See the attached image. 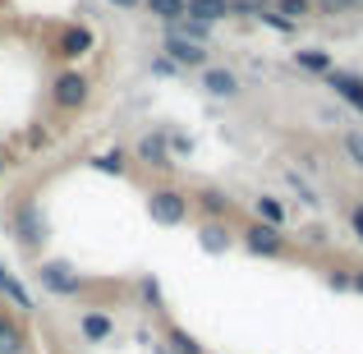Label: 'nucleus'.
I'll return each instance as SVG.
<instances>
[{
    "label": "nucleus",
    "instance_id": "1",
    "mask_svg": "<svg viewBox=\"0 0 363 354\" xmlns=\"http://www.w3.org/2000/svg\"><path fill=\"white\" fill-rule=\"evenodd\" d=\"M147 216L157 226H179L189 216V194H179V189H170V184L152 189L147 194Z\"/></svg>",
    "mask_w": 363,
    "mask_h": 354
},
{
    "label": "nucleus",
    "instance_id": "2",
    "mask_svg": "<svg viewBox=\"0 0 363 354\" xmlns=\"http://www.w3.org/2000/svg\"><path fill=\"white\" fill-rule=\"evenodd\" d=\"M244 248H248V253H257V258H281L285 253V235L276 231V226L253 221V226H244Z\"/></svg>",
    "mask_w": 363,
    "mask_h": 354
},
{
    "label": "nucleus",
    "instance_id": "3",
    "mask_svg": "<svg viewBox=\"0 0 363 354\" xmlns=\"http://www.w3.org/2000/svg\"><path fill=\"white\" fill-rule=\"evenodd\" d=\"M88 79H83L79 70H69V74H60V79H55V88H51V101L60 111H79L83 101H88Z\"/></svg>",
    "mask_w": 363,
    "mask_h": 354
},
{
    "label": "nucleus",
    "instance_id": "4",
    "mask_svg": "<svg viewBox=\"0 0 363 354\" xmlns=\"http://www.w3.org/2000/svg\"><path fill=\"white\" fill-rule=\"evenodd\" d=\"M166 60L175 65V70H207V46H194V42H184V37H175V33H166Z\"/></svg>",
    "mask_w": 363,
    "mask_h": 354
},
{
    "label": "nucleus",
    "instance_id": "5",
    "mask_svg": "<svg viewBox=\"0 0 363 354\" xmlns=\"http://www.w3.org/2000/svg\"><path fill=\"white\" fill-rule=\"evenodd\" d=\"M37 281H42V290H51V294H79V272H74L69 262H42L37 267Z\"/></svg>",
    "mask_w": 363,
    "mask_h": 354
},
{
    "label": "nucleus",
    "instance_id": "6",
    "mask_svg": "<svg viewBox=\"0 0 363 354\" xmlns=\"http://www.w3.org/2000/svg\"><path fill=\"white\" fill-rule=\"evenodd\" d=\"M14 235L23 239L28 248H37L46 239V216H42V207L37 203H18V212H14Z\"/></svg>",
    "mask_w": 363,
    "mask_h": 354
},
{
    "label": "nucleus",
    "instance_id": "7",
    "mask_svg": "<svg viewBox=\"0 0 363 354\" xmlns=\"http://www.w3.org/2000/svg\"><path fill=\"white\" fill-rule=\"evenodd\" d=\"M327 88L336 92V97L345 101V106H354L359 116H363V79H359V74H345V70H331V74H327Z\"/></svg>",
    "mask_w": 363,
    "mask_h": 354
},
{
    "label": "nucleus",
    "instance_id": "8",
    "mask_svg": "<svg viewBox=\"0 0 363 354\" xmlns=\"http://www.w3.org/2000/svg\"><path fill=\"white\" fill-rule=\"evenodd\" d=\"M184 18H194V23H221V18H230V0H189Z\"/></svg>",
    "mask_w": 363,
    "mask_h": 354
},
{
    "label": "nucleus",
    "instance_id": "9",
    "mask_svg": "<svg viewBox=\"0 0 363 354\" xmlns=\"http://www.w3.org/2000/svg\"><path fill=\"white\" fill-rule=\"evenodd\" d=\"M203 88L212 92V97H235V92H240V79H235V70L207 65V70H203Z\"/></svg>",
    "mask_w": 363,
    "mask_h": 354
},
{
    "label": "nucleus",
    "instance_id": "10",
    "mask_svg": "<svg viewBox=\"0 0 363 354\" xmlns=\"http://www.w3.org/2000/svg\"><path fill=\"white\" fill-rule=\"evenodd\" d=\"M79 336L83 341H106V336H116V322H111L106 313H83L79 318Z\"/></svg>",
    "mask_w": 363,
    "mask_h": 354
},
{
    "label": "nucleus",
    "instance_id": "11",
    "mask_svg": "<svg viewBox=\"0 0 363 354\" xmlns=\"http://www.w3.org/2000/svg\"><path fill=\"white\" fill-rule=\"evenodd\" d=\"M0 354H28V336L14 318H0Z\"/></svg>",
    "mask_w": 363,
    "mask_h": 354
},
{
    "label": "nucleus",
    "instance_id": "12",
    "mask_svg": "<svg viewBox=\"0 0 363 354\" xmlns=\"http://www.w3.org/2000/svg\"><path fill=\"white\" fill-rule=\"evenodd\" d=\"M92 51V33L88 28H69V33L60 37V55L65 60H79V55H88Z\"/></svg>",
    "mask_w": 363,
    "mask_h": 354
},
{
    "label": "nucleus",
    "instance_id": "13",
    "mask_svg": "<svg viewBox=\"0 0 363 354\" xmlns=\"http://www.w3.org/2000/svg\"><path fill=\"white\" fill-rule=\"evenodd\" d=\"M138 157L147 161V166L166 170V166H170V152H166V138H161V133H147V138L138 143Z\"/></svg>",
    "mask_w": 363,
    "mask_h": 354
},
{
    "label": "nucleus",
    "instance_id": "14",
    "mask_svg": "<svg viewBox=\"0 0 363 354\" xmlns=\"http://www.w3.org/2000/svg\"><path fill=\"white\" fill-rule=\"evenodd\" d=\"M253 212H257V221H262V226H276V231L285 226V203H281V198H272V194L253 198Z\"/></svg>",
    "mask_w": 363,
    "mask_h": 354
},
{
    "label": "nucleus",
    "instance_id": "15",
    "mask_svg": "<svg viewBox=\"0 0 363 354\" xmlns=\"http://www.w3.org/2000/svg\"><path fill=\"white\" fill-rule=\"evenodd\" d=\"M143 9H147V14H157L161 23H179V18H184V9H189V0H143Z\"/></svg>",
    "mask_w": 363,
    "mask_h": 354
},
{
    "label": "nucleus",
    "instance_id": "16",
    "mask_svg": "<svg viewBox=\"0 0 363 354\" xmlns=\"http://www.w3.org/2000/svg\"><path fill=\"white\" fill-rule=\"evenodd\" d=\"M166 33L184 37V42H194V46H207V42H212V28H207V23H194V18H179V23H170Z\"/></svg>",
    "mask_w": 363,
    "mask_h": 354
},
{
    "label": "nucleus",
    "instance_id": "17",
    "mask_svg": "<svg viewBox=\"0 0 363 354\" xmlns=\"http://www.w3.org/2000/svg\"><path fill=\"white\" fill-rule=\"evenodd\" d=\"M294 60H299V70H308V74H322L327 79L336 65H331V55L327 51H318V46H308V51H294Z\"/></svg>",
    "mask_w": 363,
    "mask_h": 354
},
{
    "label": "nucleus",
    "instance_id": "18",
    "mask_svg": "<svg viewBox=\"0 0 363 354\" xmlns=\"http://www.w3.org/2000/svg\"><path fill=\"white\" fill-rule=\"evenodd\" d=\"M124 166H129V157H124L120 148L97 152V157H92V170H101V175H124Z\"/></svg>",
    "mask_w": 363,
    "mask_h": 354
},
{
    "label": "nucleus",
    "instance_id": "19",
    "mask_svg": "<svg viewBox=\"0 0 363 354\" xmlns=\"http://www.w3.org/2000/svg\"><path fill=\"white\" fill-rule=\"evenodd\" d=\"M313 5H318V0H272V9H276L281 18H290V23L308 18V14H313Z\"/></svg>",
    "mask_w": 363,
    "mask_h": 354
},
{
    "label": "nucleus",
    "instance_id": "20",
    "mask_svg": "<svg viewBox=\"0 0 363 354\" xmlns=\"http://www.w3.org/2000/svg\"><path fill=\"white\" fill-rule=\"evenodd\" d=\"M198 207H203V212L216 221V216H225V212H230V198H225L221 189H203V194H198Z\"/></svg>",
    "mask_w": 363,
    "mask_h": 354
},
{
    "label": "nucleus",
    "instance_id": "21",
    "mask_svg": "<svg viewBox=\"0 0 363 354\" xmlns=\"http://www.w3.org/2000/svg\"><path fill=\"white\" fill-rule=\"evenodd\" d=\"M203 248H207V253H225V248H230V235H225L221 221H207L203 226Z\"/></svg>",
    "mask_w": 363,
    "mask_h": 354
},
{
    "label": "nucleus",
    "instance_id": "22",
    "mask_svg": "<svg viewBox=\"0 0 363 354\" xmlns=\"http://www.w3.org/2000/svg\"><path fill=\"white\" fill-rule=\"evenodd\" d=\"M166 341H170V354H203V350H198V341L189 336V331H179V327H170Z\"/></svg>",
    "mask_w": 363,
    "mask_h": 354
},
{
    "label": "nucleus",
    "instance_id": "23",
    "mask_svg": "<svg viewBox=\"0 0 363 354\" xmlns=\"http://www.w3.org/2000/svg\"><path fill=\"white\" fill-rule=\"evenodd\" d=\"M272 9V0H230V14H244V18H262Z\"/></svg>",
    "mask_w": 363,
    "mask_h": 354
},
{
    "label": "nucleus",
    "instance_id": "24",
    "mask_svg": "<svg viewBox=\"0 0 363 354\" xmlns=\"http://www.w3.org/2000/svg\"><path fill=\"white\" fill-rule=\"evenodd\" d=\"M0 294H9V299H14V304H18V309H33V299H28V294H23V285H18V281H14V276H9V281H5V285H0Z\"/></svg>",
    "mask_w": 363,
    "mask_h": 354
},
{
    "label": "nucleus",
    "instance_id": "25",
    "mask_svg": "<svg viewBox=\"0 0 363 354\" xmlns=\"http://www.w3.org/2000/svg\"><path fill=\"white\" fill-rule=\"evenodd\" d=\"M345 152L354 157V166L363 170V133H359V129H350V133H345Z\"/></svg>",
    "mask_w": 363,
    "mask_h": 354
},
{
    "label": "nucleus",
    "instance_id": "26",
    "mask_svg": "<svg viewBox=\"0 0 363 354\" xmlns=\"http://www.w3.org/2000/svg\"><path fill=\"white\" fill-rule=\"evenodd\" d=\"M262 23H267V28H276V33H294V23H290V18H281L276 9H267V14H262Z\"/></svg>",
    "mask_w": 363,
    "mask_h": 354
},
{
    "label": "nucleus",
    "instance_id": "27",
    "mask_svg": "<svg viewBox=\"0 0 363 354\" xmlns=\"http://www.w3.org/2000/svg\"><path fill=\"white\" fill-rule=\"evenodd\" d=\"M138 294H143V299H152V304H157V299H161V285H157V276H143V281H138Z\"/></svg>",
    "mask_w": 363,
    "mask_h": 354
},
{
    "label": "nucleus",
    "instance_id": "28",
    "mask_svg": "<svg viewBox=\"0 0 363 354\" xmlns=\"http://www.w3.org/2000/svg\"><path fill=\"white\" fill-rule=\"evenodd\" d=\"M152 74H175V65H170L166 55H157V60H152Z\"/></svg>",
    "mask_w": 363,
    "mask_h": 354
},
{
    "label": "nucleus",
    "instance_id": "29",
    "mask_svg": "<svg viewBox=\"0 0 363 354\" xmlns=\"http://www.w3.org/2000/svg\"><path fill=\"white\" fill-rule=\"evenodd\" d=\"M350 226H354V235H359V239H363V203H359V207H354V212H350Z\"/></svg>",
    "mask_w": 363,
    "mask_h": 354
},
{
    "label": "nucleus",
    "instance_id": "30",
    "mask_svg": "<svg viewBox=\"0 0 363 354\" xmlns=\"http://www.w3.org/2000/svg\"><path fill=\"white\" fill-rule=\"evenodd\" d=\"M350 290L363 294V267H354V276H350Z\"/></svg>",
    "mask_w": 363,
    "mask_h": 354
},
{
    "label": "nucleus",
    "instance_id": "31",
    "mask_svg": "<svg viewBox=\"0 0 363 354\" xmlns=\"http://www.w3.org/2000/svg\"><path fill=\"white\" fill-rule=\"evenodd\" d=\"M111 5H120V9H138L143 0H111Z\"/></svg>",
    "mask_w": 363,
    "mask_h": 354
},
{
    "label": "nucleus",
    "instance_id": "32",
    "mask_svg": "<svg viewBox=\"0 0 363 354\" xmlns=\"http://www.w3.org/2000/svg\"><path fill=\"white\" fill-rule=\"evenodd\" d=\"M327 9H340V5H354V0H322Z\"/></svg>",
    "mask_w": 363,
    "mask_h": 354
},
{
    "label": "nucleus",
    "instance_id": "33",
    "mask_svg": "<svg viewBox=\"0 0 363 354\" xmlns=\"http://www.w3.org/2000/svg\"><path fill=\"white\" fill-rule=\"evenodd\" d=\"M0 175H5V152H0Z\"/></svg>",
    "mask_w": 363,
    "mask_h": 354
}]
</instances>
